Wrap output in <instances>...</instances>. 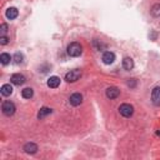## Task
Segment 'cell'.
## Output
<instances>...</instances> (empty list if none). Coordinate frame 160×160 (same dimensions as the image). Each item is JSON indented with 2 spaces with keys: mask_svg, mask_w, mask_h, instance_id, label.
Segmentation results:
<instances>
[{
  "mask_svg": "<svg viewBox=\"0 0 160 160\" xmlns=\"http://www.w3.org/2000/svg\"><path fill=\"white\" fill-rule=\"evenodd\" d=\"M6 31H8V25H6V24H1V25H0V32L4 35Z\"/></svg>",
  "mask_w": 160,
  "mask_h": 160,
  "instance_id": "44dd1931",
  "label": "cell"
},
{
  "mask_svg": "<svg viewBox=\"0 0 160 160\" xmlns=\"http://www.w3.org/2000/svg\"><path fill=\"white\" fill-rule=\"evenodd\" d=\"M156 134H158V135H159V136H160V130H159V131H158V132H156Z\"/></svg>",
  "mask_w": 160,
  "mask_h": 160,
  "instance_id": "603a6c76",
  "label": "cell"
},
{
  "mask_svg": "<svg viewBox=\"0 0 160 160\" xmlns=\"http://www.w3.org/2000/svg\"><path fill=\"white\" fill-rule=\"evenodd\" d=\"M128 85H129L130 88H135V85H136V80H135V79H130V80L128 81Z\"/></svg>",
  "mask_w": 160,
  "mask_h": 160,
  "instance_id": "7402d4cb",
  "label": "cell"
},
{
  "mask_svg": "<svg viewBox=\"0 0 160 160\" xmlns=\"http://www.w3.org/2000/svg\"><path fill=\"white\" fill-rule=\"evenodd\" d=\"M151 100L156 105L160 104V86H155L152 89V91H151Z\"/></svg>",
  "mask_w": 160,
  "mask_h": 160,
  "instance_id": "30bf717a",
  "label": "cell"
},
{
  "mask_svg": "<svg viewBox=\"0 0 160 160\" xmlns=\"http://www.w3.org/2000/svg\"><path fill=\"white\" fill-rule=\"evenodd\" d=\"M10 81H11L14 85L20 86V85H22V84L25 82V76H24L22 74H12L11 78H10Z\"/></svg>",
  "mask_w": 160,
  "mask_h": 160,
  "instance_id": "52a82bcc",
  "label": "cell"
},
{
  "mask_svg": "<svg viewBox=\"0 0 160 160\" xmlns=\"http://www.w3.org/2000/svg\"><path fill=\"white\" fill-rule=\"evenodd\" d=\"M66 50H68V54H69L70 56H74V58L79 56V55L82 52V48H81V45H80L79 42H76V41L69 44Z\"/></svg>",
  "mask_w": 160,
  "mask_h": 160,
  "instance_id": "6da1fadb",
  "label": "cell"
},
{
  "mask_svg": "<svg viewBox=\"0 0 160 160\" xmlns=\"http://www.w3.org/2000/svg\"><path fill=\"white\" fill-rule=\"evenodd\" d=\"M101 60L104 61V64L110 65V64H112L115 61V54L112 51H105L102 54V56H101Z\"/></svg>",
  "mask_w": 160,
  "mask_h": 160,
  "instance_id": "8992f818",
  "label": "cell"
},
{
  "mask_svg": "<svg viewBox=\"0 0 160 160\" xmlns=\"http://www.w3.org/2000/svg\"><path fill=\"white\" fill-rule=\"evenodd\" d=\"M6 18L9 19V20H14V19H16L18 18V15H19V11H18V9L16 8H9L8 10H6Z\"/></svg>",
  "mask_w": 160,
  "mask_h": 160,
  "instance_id": "7c38bea8",
  "label": "cell"
},
{
  "mask_svg": "<svg viewBox=\"0 0 160 160\" xmlns=\"http://www.w3.org/2000/svg\"><path fill=\"white\" fill-rule=\"evenodd\" d=\"M122 66H124L125 70H131V69L134 68V61H132V59L129 58V56L124 58V60H122Z\"/></svg>",
  "mask_w": 160,
  "mask_h": 160,
  "instance_id": "5bb4252c",
  "label": "cell"
},
{
  "mask_svg": "<svg viewBox=\"0 0 160 160\" xmlns=\"http://www.w3.org/2000/svg\"><path fill=\"white\" fill-rule=\"evenodd\" d=\"M21 95H22V98H25V99H31L32 95H34V90H32L31 88H25V89L21 90Z\"/></svg>",
  "mask_w": 160,
  "mask_h": 160,
  "instance_id": "2e32d148",
  "label": "cell"
},
{
  "mask_svg": "<svg viewBox=\"0 0 160 160\" xmlns=\"http://www.w3.org/2000/svg\"><path fill=\"white\" fill-rule=\"evenodd\" d=\"M10 60H11L10 54H8V52H2V54L0 55V62H1L2 65L9 64V62H10Z\"/></svg>",
  "mask_w": 160,
  "mask_h": 160,
  "instance_id": "e0dca14e",
  "label": "cell"
},
{
  "mask_svg": "<svg viewBox=\"0 0 160 160\" xmlns=\"http://www.w3.org/2000/svg\"><path fill=\"white\" fill-rule=\"evenodd\" d=\"M119 112L125 118H130L134 114V108L130 104H121L119 108Z\"/></svg>",
  "mask_w": 160,
  "mask_h": 160,
  "instance_id": "277c9868",
  "label": "cell"
},
{
  "mask_svg": "<svg viewBox=\"0 0 160 160\" xmlns=\"http://www.w3.org/2000/svg\"><path fill=\"white\" fill-rule=\"evenodd\" d=\"M150 12H151L152 16L159 18V16H160V4H155V5H152Z\"/></svg>",
  "mask_w": 160,
  "mask_h": 160,
  "instance_id": "ac0fdd59",
  "label": "cell"
},
{
  "mask_svg": "<svg viewBox=\"0 0 160 160\" xmlns=\"http://www.w3.org/2000/svg\"><path fill=\"white\" fill-rule=\"evenodd\" d=\"M80 76H81V71L78 70V69H74V70H70L65 75V80L68 82H75V81H78L80 79Z\"/></svg>",
  "mask_w": 160,
  "mask_h": 160,
  "instance_id": "3957f363",
  "label": "cell"
},
{
  "mask_svg": "<svg viewBox=\"0 0 160 160\" xmlns=\"http://www.w3.org/2000/svg\"><path fill=\"white\" fill-rule=\"evenodd\" d=\"M52 112V110L50 109V108H46V106H44V108H41L40 109V111L38 112V118L39 119H44L45 116H48L49 114H51Z\"/></svg>",
  "mask_w": 160,
  "mask_h": 160,
  "instance_id": "9a60e30c",
  "label": "cell"
},
{
  "mask_svg": "<svg viewBox=\"0 0 160 160\" xmlns=\"http://www.w3.org/2000/svg\"><path fill=\"white\" fill-rule=\"evenodd\" d=\"M0 91H1V94L4 96H10L12 94V86L10 84H4L1 86V89H0Z\"/></svg>",
  "mask_w": 160,
  "mask_h": 160,
  "instance_id": "4fadbf2b",
  "label": "cell"
},
{
  "mask_svg": "<svg viewBox=\"0 0 160 160\" xmlns=\"http://www.w3.org/2000/svg\"><path fill=\"white\" fill-rule=\"evenodd\" d=\"M105 94H106V96H108L109 99H116V98L120 95V90H119L116 86H110V88L106 89Z\"/></svg>",
  "mask_w": 160,
  "mask_h": 160,
  "instance_id": "ba28073f",
  "label": "cell"
},
{
  "mask_svg": "<svg viewBox=\"0 0 160 160\" xmlns=\"http://www.w3.org/2000/svg\"><path fill=\"white\" fill-rule=\"evenodd\" d=\"M24 151H25L26 154L32 155V154H35V152L38 151V145H36L35 142H26V144L24 145Z\"/></svg>",
  "mask_w": 160,
  "mask_h": 160,
  "instance_id": "9c48e42d",
  "label": "cell"
},
{
  "mask_svg": "<svg viewBox=\"0 0 160 160\" xmlns=\"http://www.w3.org/2000/svg\"><path fill=\"white\" fill-rule=\"evenodd\" d=\"M69 102H70L72 106H79V105L82 102V95H81L80 92H74L72 95H70Z\"/></svg>",
  "mask_w": 160,
  "mask_h": 160,
  "instance_id": "5b68a950",
  "label": "cell"
},
{
  "mask_svg": "<svg viewBox=\"0 0 160 160\" xmlns=\"http://www.w3.org/2000/svg\"><path fill=\"white\" fill-rule=\"evenodd\" d=\"M8 42H9V39H8L6 36L1 35V36H0V44H1V45H6Z\"/></svg>",
  "mask_w": 160,
  "mask_h": 160,
  "instance_id": "ffe728a7",
  "label": "cell"
},
{
  "mask_svg": "<svg viewBox=\"0 0 160 160\" xmlns=\"http://www.w3.org/2000/svg\"><path fill=\"white\" fill-rule=\"evenodd\" d=\"M22 59H24V56H22L21 52H15V55H14V61H15V64H21V62H22Z\"/></svg>",
  "mask_w": 160,
  "mask_h": 160,
  "instance_id": "d6986e66",
  "label": "cell"
},
{
  "mask_svg": "<svg viewBox=\"0 0 160 160\" xmlns=\"http://www.w3.org/2000/svg\"><path fill=\"white\" fill-rule=\"evenodd\" d=\"M60 85V78L59 76H50L48 80V86L51 89H55Z\"/></svg>",
  "mask_w": 160,
  "mask_h": 160,
  "instance_id": "8fae6325",
  "label": "cell"
},
{
  "mask_svg": "<svg viewBox=\"0 0 160 160\" xmlns=\"http://www.w3.org/2000/svg\"><path fill=\"white\" fill-rule=\"evenodd\" d=\"M1 110H2V112H4L6 116H11V115H14V112H15L16 109H15L14 102H11L10 100H6V101L2 102Z\"/></svg>",
  "mask_w": 160,
  "mask_h": 160,
  "instance_id": "7a4b0ae2",
  "label": "cell"
}]
</instances>
